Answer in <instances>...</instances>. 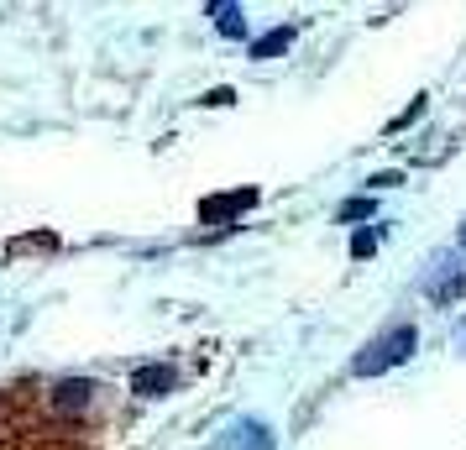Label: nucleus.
<instances>
[{
  "label": "nucleus",
  "mask_w": 466,
  "mask_h": 450,
  "mask_svg": "<svg viewBox=\"0 0 466 450\" xmlns=\"http://www.w3.org/2000/svg\"><path fill=\"white\" fill-rule=\"evenodd\" d=\"M90 377H63L48 388H5L0 393V450H74V419L95 408Z\"/></svg>",
  "instance_id": "1"
},
{
  "label": "nucleus",
  "mask_w": 466,
  "mask_h": 450,
  "mask_svg": "<svg viewBox=\"0 0 466 450\" xmlns=\"http://www.w3.org/2000/svg\"><path fill=\"white\" fill-rule=\"evenodd\" d=\"M414 346H419L414 325H393L388 335H377V341L362 346V356L351 361V372L357 377H377V372H388V367H398V361H409V351Z\"/></svg>",
  "instance_id": "2"
},
{
  "label": "nucleus",
  "mask_w": 466,
  "mask_h": 450,
  "mask_svg": "<svg viewBox=\"0 0 466 450\" xmlns=\"http://www.w3.org/2000/svg\"><path fill=\"white\" fill-rule=\"evenodd\" d=\"M246 204H257V189H236V194H221V200H204L199 204V220H225V215H236V210H246Z\"/></svg>",
  "instance_id": "3"
},
{
  "label": "nucleus",
  "mask_w": 466,
  "mask_h": 450,
  "mask_svg": "<svg viewBox=\"0 0 466 450\" xmlns=\"http://www.w3.org/2000/svg\"><path fill=\"white\" fill-rule=\"evenodd\" d=\"M221 445H225V450H272V435H268V425L246 419V425H236L231 435H225Z\"/></svg>",
  "instance_id": "4"
},
{
  "label": "nucleus",
  "mask_w": 466,
  "mask_h": 450,
  "mask_svg": "<svg viewBox=\"0 0 466 450\" xmlns=\"http://www.w3.org/2000/svg\"><path fill=\"white\" fill-rule=\"evenodd\" d=\"M173 388V367H142V372L131 377V393L137 398H163Z\"/></svg>",
  "instance_id": "5"
},
{
  "label": "nucleus",
  "mask_w": 466,
  "mask_h": 450,
  "mask_svg": "<svg viewBox=\"0 0 466 450\" xmlns=\"http://www.w3.org/2000/svg\"><path fill=\"white\" fill-rule=\"evenodd\" d=\"M294 48V26H272L268 37H257L252 42V58H278V52Z\"/></svg>",
  "instance_id": "6"
},
{
  "label": "nucleus",
  "mask_w": 466,
  "mask_h": 450,
  "mask_svg": "<svg viewBox=\"0 0 466 450\" xmlns=\"http://www.w3.org/2000/svg\"><path fill=\"white\" fill-rule=\"evenodd\" d=\"M377 241H383V230H372V225H362V230L351 236V257H372V251H377Z\"/></svg>",
  "instance_id": "7"
},
{
  "label": "nucleus",
  "mask_w": 466,
  "mask_h": 450,
  "mask_svg": "<svg viewBox=\"0 0 466 450\" xmlns=\"http://www.w3.org/2000/svg\"><path fill=\"white\" fill-rule=\"evenodd\" d=\"M367 215H377V204L372 200H346L341 210H336V220H367Z\"/></svg>",
  "instance_id": "8"
},
{
  "label": "nucleus",
  "mask_w": 466,
  "mask_h": 450,
  "mask_svg": "<svg viewBox=\"0 0 466 450\" xmlns=\"http://www.w3.org/2000/svg\"><path fill=\"white\" fill-rule=\"evenodd\" d=\"M246 22H242V11H221V37H242Z\"/></svg>",
  "instance_id": "9"
},
{
  "label": "nucleus",
  "mask_w": 466,
  "mask_h": 450,
  "mask_svg": "<svg viewBox=\"0 0 466 450\" xmlns=\"http://www.w3.org/2000/svg\"><path fill=\"white\" fill-rule=\"evenodd\" d=\"M225 5H231V0H210V16H221Z\"/></svg>",
  "instance_id": "10"
},
{
  "label": "nucleus",
  "mask_w": 466,
  "mask_h": 450,
  "mask_svg": "<svg viewBox=\"0 0 466 450\" xmlns=\"http://www.w3.org/2000/svg\"><path fill=\"white\" fill-rule=\"evenodd\" d=\"M461 251H466V225H461Z\"/></svg>",
  "instance_id": "11"
}]
</instances>
